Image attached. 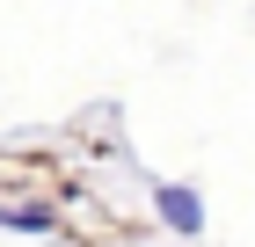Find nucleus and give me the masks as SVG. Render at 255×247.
<instances>
[{
  "label": "nucleus",
  "instance_id": "f257e3e1",
  "mask_svg": "<svg viewBox=\"0 0 255 247\" xmlns=\"http://www.w3.org/2000/svg\"><path fill=\"white\" fill-rule=\"evenodd\" d=\"M153 211L175 233H197V226H204V204H197V189H182V182H160V189H153Z\"/></svg>",
  "mask_w": 255,
  "mask_h": 247
},
{
  "label": "nucleus",
  "instance_id": "f03ea898",
  "mask_svg": "<svg viewBox=\"0 0 255 247\" xmlns=\"http://www.w3.org/2000/svg\"><path fill=\"white\" fill-rule=\"evenodd\" d=\"M0 226H7V233H51L59 218H51L44 204H15V211H0Z\"/></svg>",
  "mask_w": 255,
  "mask_h": 247
}]
</instances>
